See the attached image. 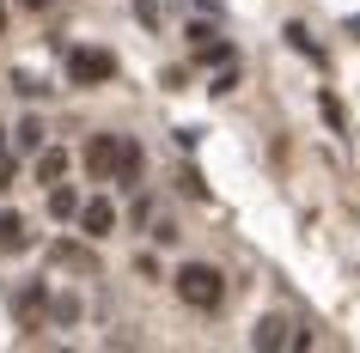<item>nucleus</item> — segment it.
Masks as SVG:
<instances>
[{"label": "nucleus", "mask_w": 360, "mask_h": 353, "mask_svg": "<svg viewBox=\"0 0 360 353\" xmlns=\"http://www.w3.org/2000/svg\"><path fill=\"white\" fill-rule=\"evenodd\" d=\"M250 347H263V353H275V347H311V335H300L287 317H263V323L250 329Z\"/></svg>", "instance_id": "4"}, {"label": "nucleus", "mask_w": 360, "mask_h": 353, "mask_svg": "<svg viewBox=\"0 0 360 353\" xmlns=\"http://www.w3.org/2000/svg\"><path fill=\"white\" fill-rule=\"evenodd\" d=\"M6 250H25V220L19 213H0V256Z\"/></svg>", "instance_id": "8"}, {"label": "nucleus", "mask_w": 360, "mask_h": 353, "mask_svg": "<svg viewBox=\"0 0 360 353\" xmlns=\"http://www.w3.org/2000/svg\"><path fill=\"white\" fill-rule=\"evenodd\" d=\"M68 79H74V86H110L116 55L110 49H74V55H68Z\"/></svg>", "instance_id": "3"}, {"label": "nucleus", "mask_w": 360, "mask_h": 353, "mask_svg": "<svg viewBox=\"0 0 360 353\" xmlns=\"http://www.w3.org/2000/svg\"><path fill=\"white\" fill-rule=\"evenodd\" d=\"M74 220L86 225V238H110V232H116V207L110 201H79Z\"/></svg>", "instance_id": "5"}, {"label": "nucleus", "mask_w": 360, "mask_h": 353, "mask_svg": "<svg viewBox=\"0 0 360 353\" xmlns=\"http://www.w3.org/2000/svg\"><path fill=\"white\" fill-rule=\"evenodd\" d=\"M43 147V122H37V116H25V122H19V152H37Z\"/></svg>", "instance_id": "9"}, {"label": "nucleus", "mask_w": 360, "mask_h": 353, "mask_svg": "<svg viewBox=\"0 0 360 353\" xmlns=\"http://www.w3.org/2000/svg\"><path fill=\"white\" fill-rule=\"evenodd\" d=\"M79 159H86V171H92L98 183H134L141 177V147L122 140V134H92Z\"/></svg>", "instance_id": "1"}, {"label": "nucleus", "mask_w": 360, "mask_h": 353, "mask_svg": "<svg viewBox=\"0 0 360 353\" xmlns=\"http://www.w3.org/2000/svg\"><path fill=\"white\" fill-rule=\"evenodd\" d=\"M56 262H74V268H92V256H86V250H74V244H56Z\"/></svg>", "instance_id": "10"}, {"label": "nucleus", "mask_w": 360, "mask_h": 353, "mask_svg": "<svg viewBox=\"0 0 360 353\" xmlns=\"http://www.w3.org/2000/svg\"><path fill=\"white\" fill-rule=\"evenodd\" d=\"M68 177V152L61 147H37V183H61Z\"/></svg>", "instance_id": "6"}, {"label": "nucleus", "mask_w": 360, "mask_h": 353, "mask_svg": "<svg viewBox=\"0 0 360 353\" xmlns=\"http://www.w3.org/2000/svg\"><path fill=\"white\" fill-rule=\"evenodd\" d=\"M171 286H177V298H184L190 311H220V305H226V274L208 268V262H184Z\"/></svg>", "instance_id": "2"}, {"label": "nucleus", "mask_w": 360, "mask_h": 353, "mask_svg": "<svg viewBox=\"0 0 360 353\" xmlns=\"http://www.w3.org/2000/svg\"><path fill=\"white\" fill-rule=\"evenodd\" d=\"M49 213H56V220H74V213H79V195L68 183H49Z\"/></svg>", "instance_id": "7"}, {"label": "nucleus", "mask_w": 360, "mask_h": 353, "mask_svg": "<svg viewBox=\"0 0 360 353\" xmlns=\"http://www.w3.org/2000/svg\"><path fill=\"white\" fill-rule=\"evenodd\" d=\"M19 6H25V13H43V6H49V0H19Z\"/></svg>", "instance_id": "11"}, {"label": "nucleus", "mask_w": 360, "mask_h": 353, "mask_svg": "<svg viewBox=\"0 0 360 353\" xmlns=\"http://www.w3.org/2000/svg\"><path fill=\"white\" fill-rule=\"evenodd\" d=\"M0 31H6V6H0Z\"/></svg>", "instance_id": "12"}]
</instances>
